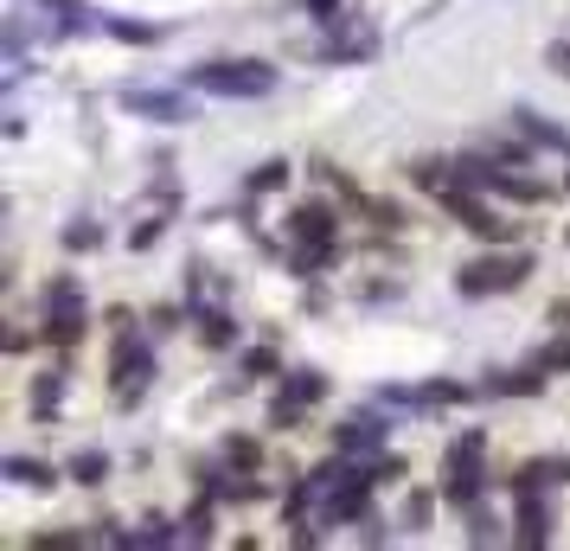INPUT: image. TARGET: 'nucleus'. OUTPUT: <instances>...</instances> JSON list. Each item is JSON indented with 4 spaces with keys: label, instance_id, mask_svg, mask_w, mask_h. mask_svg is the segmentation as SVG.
<instances>
[{
    "label": "nucleus",
    "instance_id": "nucleus-1",
    "mask_svg": "<svg viewBox=\"0 0 570 551\" xmlns=\"http://www.w3.org/2000/svg\"><path fill=\"white\" fill-rule=\"evenodd\" d=\"M186 83L206 90V97H269L276 90V65H263V58H212V65H193Z\"/></svg>",
    "mask_w": 570,
    "mask_h": 551
},
{
    "label": "nucleus",
    "instance_id": "nucleus-2",
    "mask_svg": "<svg viewBox=\"0 0 570 551\" xmlns=\"http://www.w3.org/2000/svg\"><path fill=\"white\" fill-rule=\"evenodd\" d=\"M288 237H295V269L308 276V269H327L340 250V218L334 206H321V199H308V206L288 211Z\"/></svg>",
    "mask_w": 570,
    "mask_h": 551
},
{
    "label": "nucleus",
    "instance_id": "nucleus-3",
    "mask_svg": "<svg viewBox=\"0 0 570 551\" xmlns=\"http://www.w3.org/2000/svg\"><path fill=\"white\" fill-rule=\"evenodd\" d=\"M525 276H532V257H525V250H488V257H474V263L455 269V295H468V302L513 295Z\"/></svg>",
    "mask_w": 570,
    "mask_h": 551
},
{
    "label": "nucleus",
    "instance_id": "nucleus-4",
    "mask_svg": "<svg viewBox=\"0 0 570 551\" xmlns=\"http://www.w3.org/2000/svg\"><path fill=\"white\" fill-rule=\"evenodd\" d=\"M148 385H155V341L129 327V334H116V353H109V392H116V404H141Z\"/></svg>",
    "mask_w": 570,
    "mask_h": 551
},
{
    "label": "nucleus",
    "instance_id": "nucleus-5",
    "mask_svg": "<svg viewBox=\"0 0 570 551\" xmlns=\"http://www.w3.org/2000/svg\"><path fill=\"white\" fill-rule=\"evenodd\" d=\"M481 430H468V436H455L449 443V455H442V500L449 506H481V488H488V474H481Z\"/></svg>",
    "mask_w": 570,
    "mask_h": 551
},
{
    "label": "nucleus",
    "instance_id": "nucleus-6",
    "mask_svg": "<svg viewBox=\"0 0 570 551\" xmlns=\"http://www.w3.org/2000/svg\"><path fill=\"white\" fill-rule=\"evenodd\" d=\"M83 327H90V308H83L78 276H52V283H46V341L52 346H78Z\"/></svg>",
    "mask_w": 570,
    "mask_h": 551
},
{
    "label": "nucleus",
    "instance_id": "nucleus-7",
    "mask_svg": "<svg viewBox=\"0 0 570 551\" xmlns=\"http://www.w3.org/2000/svg\"><path fill=\"white\" fill-rule=\"evenodd\" d=\"M321 397H327V372H314V366L288 372L283 392H276V404H269V423H276V430H302V417H308Z\"/></svg>",
    "mask_w": 570,
    "mask_h": 551
},
{
    "label": "nucleus",
    "instance_id": "nucleus-8",
    "mask_svg": "<svg viewBox=\"0 0 570 551\" xmlns=\"http://www.w3.org/2000/svg\"><path fill=\"white\" fill-rule=\"evenodd\" d=\"M385 430H391V423L379 417V411H360V417H346V423H340V436H334V443L346 449V455H379V449H385Z\"/></svg>",
    "mask_w": 570,
    "mask_h": 551
},
{
    "label": "nucleus",
    "instance_id": "nucleus-9",
    "mask_svg": "<svg viewBox=\"0 0 570 551\" xmlns=\"http://www.w3.org/2000/svg\"><path fill=\"white\" fill-rule=\"evenodd\" d=\"M513 539L519 545H544V539H551V506H544V494L539 488H525V494H519V513H513Z\"/></svg>",
    "mask_w": 570,
    "mask_h": 551
},
{
    "label": "nucleus",
    "instance_id": "nucleus-10",
    "mask_svg": "<svg viewBox=\"0 0 570 551\" xmlns=\"http://www.w3.org/2000/svg\"><path fill=\"white\" fill-rule=\"evenodd\" d=\"M193 334H199L206 353H225V346H237V321L225 315V308H199V315H193Z\"/></svg>",
    "mask_w": 570,
    "mask_h": 551
},
{
    "label": "nucleus",
    "instance_id": "nucleus-11",
    "mask_svg": "<svg viewBox=\"0 0 570 551\" xmlns=\"http://www.w3.org/2000/svg\"><path fill=\"white\" fill-rule=\"evenodd\" d=\"M0 474H7V481H20V488H39V494H46V488H58V469L32 462V455H7V462H0Z\"/></svg>",
    "mask_w": 570,
    "mask_h": 551
},
{
    "label": "nucleus",
    "instance_id": "nucleus-12",
    "mask_svg": "<svg viewBox=\"0 0 570 551\" xmlns=\"http://www.w3.org/2000/svg\"><path fill=\"white\" fill-rule=\"evenodd\" d=\"M65 474H71L78 488H104V481H109V455H104V449H78V455L65 462Z\"/></svg>",
    "mask_w": 570,
    "mask_h": 551
},
{
    "label": "nucleus",
    "instance_id": "nucleus-13",
    "mask_svg": "<svg viewBox=\"0 0 570 551\" xmlns=\"http://www.w3.org/2000/svg\"><path fill=\"white\" fill-rule=\"evenodd\" d=\"M218 462H225V469L257 474L263 469V443H257V436H225V443H218Z\"/></svg>",
    "mask_w": 570,
    "mask_h": 551
},
{
    "label": "nucleus",
    "instance_id": "nucleus-14",
    "mask_svg": "<svg viewBox=\"0 0 570 551\" xmlns=\"http://www.w3.org/2000/svg\"><path fill=\"white\" fill-rule=\"evenodd\" d=\"M372 46H379V39H372V32H360V20H353V27L340 32L321 58H327V65H346V58H372Z\"/></svg>",
    "mask_w": 570,
    "mask_h": 551
},
{
    "label": "nucleus",
    "instance_id": "nucleus-15",
    "mask_svg": "<svg viewBox=\"0 0 570 551\" xmlns=\"http://www.w3.org/2000/svg\"><path fill=\"white\" fill-rule=\"evenodd\" d=\"M58 397H65V372H39V385H32V417H39V423H46V417H52V411H58Z\"/></svg>",
    "mask_w": 570,
    "mask_h": 551
},
{
    "label": "nucleus",
    "instance_id": "nucleus-16",
    "mask_svg": "<svg viewBox=\"0 0 570 551\" xmlns=\"http://www.w3.org/2000/svg\"><path fill=\"white\" fill-rule=\"evenodd\" d=\"M488 392H519V397H532V392H544V366H525V372H493V378H488Z\"/></svg>",
    "mask_w": 570,
    "mask_h": 551
},
{
    "label": "nucleus",
    "instance_id": "nucleus-17",
    "mask_svg": "<svg viewBox=\"0 0 570 551\" xmlns=\"http://www.w3.org/2000/svg\"><path fill=\"white\" fill-rule=\"evenodd\" d=\"M129 109H141V116H155V122H180L186 109L174 104V97H148V90H135L129 97Z\"/></svg>",
    "mask_w": 570,
    "mask_h": 551
},
{
    "label": "nucleus",
    "instance_id": "nucleus-18",
    "mask_svg": "<svg viewBox=\"0 0 570 551\" xmlns=\"http://www.w3.org/2000/svg\"><path fill=\"white\" fill-rule=\"evenodd\" d=\"M283 186H288V160H263L250 174V193H283Z\"/></svg>",
    "mask_w": 570,
    "mask_h": 551
},
{
    "label": "nucleus",
    "instance_id": "nucleus-19",
    "mask_svg": "<svg viewBox=\"0 0 570 551\" xmlns=\"http://www.w3.org/2000/svg\"><path fill=\"white\" fill-rule=\"evenodd\" d=\"M65 250H104V225H65Z\"/></svg>",
    "mask_w": 570,
    "mask_h": 551
},
{
    "label": "nucleus",
    "instance_id": "nucleus-20",
    "mask_svg": "<svg viewBox=\"0 0 570 551\" xmlns=\"http://www.w3.org/2000/svg\"><path fill=\"white\" fill-rule=\"evenodd\" d=\"M430 513H436V494H411V500H404V525H411V532H423Z\"/></svg>",
    "mask_w": 570,
    "mask_h": 551
},
{
    "label": "nucleus",
    "instance_id": "nucleus-21",
    "mask_svg": "<svg viewBox=\"0 0 570 551\" xmlns=\"http://www.w3.org/2000/svg\"><path fill=\"white\" fill-rule=\"evenodd\" d=\"M180 539H212V500H199V506L180 520Z\"/></svg>",
    "mask_w": 570,
    "mask_h": 551
},
{
    "label": "nucleus",
    "instance_id": "nucleus-22",
    "mask_svg": "<svg viewBox=\"0 0 570 551\" xmlns=\"http://www.w3.org/2000/svg\"><path fill=\"white\" fill-rule=\"evenodd\" d=\"M244 378H276V353L269 346H250L244 353Z\"/></svg>",
    "mask_w": 570,
    "mask_h": 551
},
{
    "label": "nucleus",
    "instance_id": "nucleus-23",
    "mask_svg": "<svg viewBox=\"0 0 570 551\" xmlns=\"http://www.w3.org/2000/svg\"><path fill=\"white\" fill-rule=\"evenodd\" d=\"M455 397H468L462 385H449V378H442V385H430V392H416V404H455Z\"/></svg>",
    "mask_w": 570,
    "mask_h": 551
},
{
    "label": "nucleus",
    "instance_id": "nucleus-24",
    "mask_svg": "<svg viewBox=\"0 0 570 551\" xmlns=\"http://www.w3.org/2000/svg\"><path fill=\"white\" fill-rule=\"evenodd\" d=\"M539 366H544V372H558V366L570 372V341H551V346H544V360H539Z\"/></svg>",
    "mask_w": 570,
    "mask_h": 551
},
{
    "label": "nucleus",
    "instance_id": "nucleus-25",
    "mask_svg": "<svg viewBox=\"0 0 570 551\" xmlns=\"http://www.w3.org/2000/svg\"><path fill=\"white\" fill-rule=\"evenodd\" d=\"M160 232H167V218H148V225H135V237H129V244H135V250H148V244H155Z\"/></svg>",
    "mask_w": 570,
    "mask_h": 551
},
{
    "label": "nucleus",
    "instance_id": "nucleus-26",
    "mask_svg": "<svg viewBox=\"0 0 570 551\" xmlns=\"http://www.w3.org/2000/svg\"><path fill=\"white\" fill-rule=\"evenodd\" d=\"M544 58H551V71H558V78H570V46H551Z\"/></svg>",
    "mask_w": 570,
    "mask_h": 551
}]
</instances>
